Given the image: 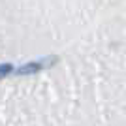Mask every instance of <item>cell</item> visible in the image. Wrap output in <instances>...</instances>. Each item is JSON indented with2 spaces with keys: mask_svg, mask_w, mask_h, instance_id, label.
<instances>
[{
  "mask_svg": "<svg viewBox=\"0 0 126 126\" xmlns=\"http://www.w3.org/2000/svg\"><path fill=\"white\" fill-rule=\"evenodd\" d=\"M13 64H10V62H6V64H0V79L2 77H6V75H10L11 72H13Z\"/></svg>",
  "mask_w": 126,
  "mask_h": 126,
  "instance_id": "7a4b0ae2",
  "label": "cell"
},
{
  "mask_svg": "<svg viewBox=\"0 0 126 126\" xmlns=\"http://www.w3.org/2000/svg\"><path fill=\"white\" fill-rule=\"evenodd\" d=\"M57 62V58L51 57L49 60H43V62H40V60H32V62L25 64V66H21V68L17 70V74L21 75H30V74H38V72H42V70L49 68V66H53V64Z\"/></svg>",
  "mask_w": 126,
  "mask_h": 126,
  "instance_id": "6da1fadb",
  "label": "cell"
}]
</instances>
